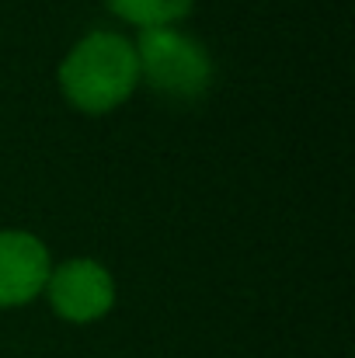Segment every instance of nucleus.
<instances>
[{"mask_svg": "<svg viewBox=\"0 0 355 358\" xmlns=\"http://www.w3.org/2000/svg\"><path fill=\"white\" fill-rule=\"evenodd\" d=\"M195 0H109L118 17L139 24V28H171L178 17L192 10Z\"/></svg>", "mask_w": 355, "mask_h": 358, "instance_id": "5", "label": "nucleus"}, {"mask_svg": "<svg viewBox=\"0 0 355 358\" xmlns=\"http://www.w3.org/2000/svg\"><path fill=\"white\" fill-rule=\"evenodd\" d=\"M49 303L53 310L70 320V324H91L98 317H105L116 303V285L112 275L88 257H74L67 264H60L49 278Z\"/></svg>", "mask_w": 355, "mask_h": 358, "instance_id": "3", "label": "nucleus"}, {"mask_svg": "<svg viewBox=\"0 0 355 358\" xmlns=\"http://www.w3.org/2000/svg\"><path fill=\"white\" fill-rule=\"evenodd\" d=\"M49 250L21 230H0V306H21L46 289Z\"/></svg>", "mask_w": 355, "mask_h": 358, "instance_id": "4", "label": "nucleus"}, {"mask_svg": "<svg viewBox=\"0 0 355 358\" xmlns=\"http://www.w3.org/2000/svg\"><path fill=\"white\" fill-rule=\"evenodd\" d=\"M139 80L132 42L116 31L84 35L60 66V87L67 101L88 115L118 108Z\"/></svg>", "mask_w": 355, "mask_h": 358, "instance_id": "1", "label": "nucleus"}, {"mask_svg": "<svg viewBox=\"0 0 355 358\" xmlns=\"http://www.w3.org/2000/svg\"><path fill=\"white\" fill-rule=\"evenodd\" d=\"M139 77L174 101H199L213 84V59L202 42L178 28H143L136 45Z\"/></svg>", "mask_w": 355, "mask_h": 358, "instance_id": "2", "label": "nucleus"}]
</instances>
